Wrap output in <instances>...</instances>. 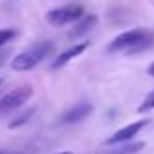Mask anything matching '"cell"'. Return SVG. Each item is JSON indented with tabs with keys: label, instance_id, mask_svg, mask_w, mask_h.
Wrapping results in <instances>:
<instances>
[{
	"label": "cell",
	"instance_id": "cell-1",
	"mask_svg": "<svg viewBox=\"0 0 154 154\" xmlns=\"http://www.w3.org/2000/svg\"><path fill=\"white\" fill-rule=\"evenodd\" d=\"M152 43H154V33H150L148 29H143V27H137V29H129V31H123L121 35H117L107 45V51L109 53L125 51L129 55H135V53L148 49Z\"/></svg>",
	"mask_w": 154,
	"mask_h": 154
},
{
	"label": "cell",
	"instance_id": "cell-2",
	"mask_svg": "<svg viewBox=\"0 0 154 154\" xmlns=\"http://www.w3.org/2000/svg\"><path fill=\"white\" fill-rule=\"evenodd\" d=\"M53 49H55V47H53L51 41L35 43L33 47H29L27 51L20 53V55H16L14 59H12V68L18 70V72L31 70V68H35L43 59H47V57L53 53Z\"/></svg>",
	"mask_w": 154,
	"mask_h": 154
},
{
	"label": "cell",
	"instance_id": "cell-3",
	"mask_svg": "<svg viewBox=\"0 0 154 154\" xmlns=\"http://www.w3.org/2000/svg\"><path fill=\"white\" fill-rule=\"evenodd\" d=\"M82 16H84V8L80 4H66V6L49 10L45 18L51 26H66V23H74Z\"/></svg>",
	"mask_w": 154,
	"mask_h": 154
},
{
	"label": "cell",
	"instance_id": "cell-4",
	"mask_svg": "<svg viewBox=\"0 0 154 154\" xmlns=\"http://www.w3.org/2000/svg\"><path fill=\"white\" fill-rule=\"evenodd\" d=\"M31 96H33V90H31L29 86H20V88H16V90L8 92L6 96L0 98V115L20 107V105H23Z\"/></svg>",
	"mask_w": 154,
	"mask_h": 154
},
{
	"label": "cell",
	"instance_id": "cell-5",
	"mask_svg": "<svg viewBox=\"0 0 154 154\" xmlns=\"http://www.w3.org/2000/svg\"><path fill=\"white\" fill-rule=\"evenodd\" d=\"M92 111H94V105H92L90 102H78V103L72 105L70 109H66V111L63 113L60 123H63V125L80 123V121H84L88 115H92Z\"/></svg>",
	"mask_w": 154,
	"mask_h": 154
},
{
	"label": "cell",
	"instance_id": "cell-6",
	"mask_svg": "<svg viewBox=\"0 0 154 154\" xmlns=\"http://www.w3.org/2000/svg\"><path fill=\"white\" fill-rule=\"evenodd\" d=\"M148 121L143 119V121H137V123H131L127 125V127L119 129V131H115L111 137H109L107 140H105V144H109V146H113V144H121V143H127V140H131L133 137H137L140 131H143L144 127H146Z\"/></svg>",
	"mask_w": 154,
	"mask_h": 154
},
{
	"label": "cell",
	"instance_id": "cell-7",
	"mask_svg": "<svg viewBox=\"0 0 154 154\" xmlns=\"http://www.w3.org/2000/svg\"><path fill=\"white\" fill-rule=\"evenodd\" d=\"M86 49H88V43H78V45H74V47H70V49L63 51V53H60V55L51 63V70H59V68H63L66 63H70V60L76 59L78 55H82Z\"/></svg>",
	"mask_w": 154,
	"mask_h": 154
},
{
	"label": "cell",
	"instance_id": "cell-8",
	"mask_svg": "<svg viewBox=\"0 0 154 154\" xmlns=\"http://www.w3.org/2000/svg\"><path fill=\"white\" fill-rule=\"evenodd\" d=\"M96 23H98V16H94V14L82 16L80 20L74 22V27H72V31L68 33V37L70 39H78V37H82V35L90 33V29L96 26Z\"/></svg>",
	"mask_w": 154,
	"mask_h": 154
},
{
	"label": "cell",
	"instance_id": "cell-9",
	"mask_svg": "<svg viewBox=\"0 0 154 154\" xmlns=\"http://www.w3.org/2000/svg\"><path fill=\"white\" fill-rule=\"evenodd\" d=\"M33 113H35V107H29L27 111H23L22 115H18V117H16V119L12 121L10 125H8V127H10V129H18V127H22V125H26L27 121L31 119V115H33Z\"/></svg>",
	"mask_w": 154,
	"mask_h": 154
},
{
	"label": "cell",
	"instance_id": "cell-10",
	"mask_svg": "<svg viewBox=\"0 0 154 154\" xmlns=\"http://www.w3.org/2000/svg\"><path fill=\"white\" fill-rule=\"evenodd\" d=\"M144 148V143L143 140H137V143H131L127 146H121L119 150H115V154H135V152H140Z\"/></svg>",
	"mask_w": 154,
	"mask_h": 154
},
{
	"label": "cell",
	"instance_id": "cell-11",
	"mask_svg": "<svg viewBox=\"0 0 154 154\" xmlns=\"http://www.w3.org/2000/svg\"><path fill=\"white\" fill-rule=\"evenodd\" d=\"M152 109H154V90L143 100V103L139 105V113H146V111H152Z\"/></svg>",
	"mask_w": 154,
	"mask_h": 154
},
{
	"label": "cell",
	"instance_id": "cell-12",
	"mask_svg": "<svg viewBox=\"0 0 154 154\" xmlns=\"http://www.w3.org/2000/svg\"><path fill=\"white\" fill-rule=\"evenodd\" d=\"M16 37V29H0V47Z\"/></svg>",
	"mask_w": 154,
	"mask_h": 154
},
{
	"label": "cell",
	"instance_id": "cell-13",
	"mask_svg": "<svg viewBox=\"0 0 154 154\" xmlns=\"http://www.w3.org/2000/svg\"><path fill=\"white\" fill-rule=\"evenodd\" d=\"M146 72H148V74H150L152 78H154V63L150 64V66H148V70H146Z\"/></svg>",
	"mask_w": 154,
	"mask_h": 154
},
{
	"label": "cell",
	"instance_id": "cell-14",
	"mask_svg": "<svg viewBox=\"0 0 154 154\" xmlns=\"http://www.w3.org/2000/svg\"><path fill=\"white\" fill-rule=\"evenodd\" d=\"M59 154H72V152H68V150H64V152H59Z\"/></svg>",
	"mask_w": 154,
	"mask_h": 154
},
{
	"label": "cell",
	"instance_id": "cell-15",
	"mask_svg": "<svg viewBox=\"0 0 154 154\" xmlns=\"http://www.w3.org/2000/svg\"><path fill=\"white\" fill-rule=\"evenodd\" d=\"M0 84H2V80H0Z\"/></svg>",
	"mask_w": 154,
	"mask_h": 154
}]
</instances>
